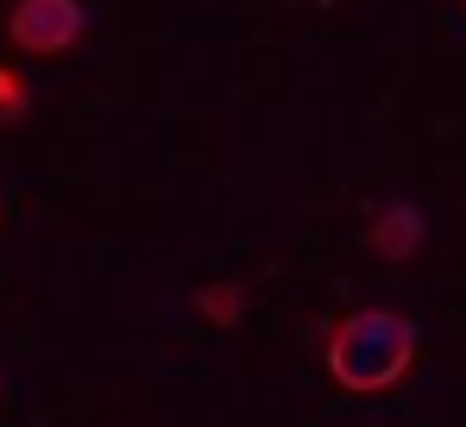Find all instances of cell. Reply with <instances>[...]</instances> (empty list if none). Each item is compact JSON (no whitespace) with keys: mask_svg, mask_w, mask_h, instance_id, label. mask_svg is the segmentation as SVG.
<instances>
[{"mask_svg":"<svg viewBox=\"0 0 466 427\" xmlns=\"http://www.w3.org/2000/svg\"><path fill=\"white\" fill-rule=\"evenodd\" d=\"M410 364H416V327L390 308H360V314L334 321V333H328V371L340 390H360V396L390 390Z\"/></svg>","mask_w":466,"mask_h":427,"instance_id":"obj_1","label":"cell"},{"mask_svg":"<svg viewBox=\"0 0 466 427\" xmlns=\"http://www.w3.org/2000/svg\"><path fill=\"white\" fill-rule=\"evenodd\" d=\"M6 38L32 57H57L82 38V6L76 0H19L6 13Z\"/></svg>","mask_w":466,"mask_h":427,"instance_id":"obj_2","label":"cell"},{"mask_svg":"<svg viewBox=\"0 0 466 427\" xmlns=\"http://www.w3.org/2000/svg\"><path fill=\"white\" fill-rule=\"evenodd\" d=\"M422 245V214L416 208H385L372 220V252L379 258H410Z\"/></svg>","mask_w":466,"mask_h":427,"instance_id":"obj_3","label":"cell"},{"mask_svg":"<svg viewBox=\"0 0 466 427\" xmlns=\"http://www.w3.org/2000/svg\"><path fill=\"white\" fill-rule=\"evenodd\" d=\"M196 308H202V314H208L215 327H233V321H239V289H233V283L202 289V295H196Z\"/></svg>","mask_w":466,"mask_h":427,"instance_id":"obj_4","label":"cell"},{"mask_svg":"<svg viewBox=\"0 0 466 427\" xmlns=\"http://www.w3.org/2000/svg\"><path fill=\"white\" fill-rule=\"evenodd\" d=\"M19 114H25V88L13 70H0V120H19Z\"/></svg>","mask_w":466,"mask_h":427,"instance_id":"obj_5","label":"cell"}]
</instances>
